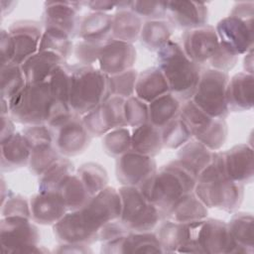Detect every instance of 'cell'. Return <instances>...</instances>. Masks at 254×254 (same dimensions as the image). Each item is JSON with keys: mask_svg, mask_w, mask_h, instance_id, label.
<instances>
[{"mask_svg": "<svg viewBox=\"0 0 254 254\" xmlns=\"http://www.w3.org/2000/svg\"><path fill=\"white\" fill-rule=\"evenodd\" d=\"M243 187L226 175L221 152H214L209 165L197 176L193 192L206 207L232 212L242 202Z\"/></svg>", "mask_w": 254, "mask_h": 254, "instance_id": "6da1fadb", "label": "cell"}, {"mask_svg": "<svg viewBox=\"0 0 254 254\" xmlns=\"http://www.w3.org/2000/svg\"><path fill=\"white\" fill-rule=\"evenodd\" d=\"M196 179L197 177L177 159L157 170L139 188L159 208L162 216L166 217L183 195L193 191Z\"/></svg>", "mask_w": 254, "mask_h": 254, "instance_id": "7a4b0ae2", "label": "cell"}, {"mask_svg": "<svg viewBox=\"0 0 254 254\" xmlns=\"http://www.w3.org/2000/svg\"><path fill=\"white\" fill-rule=\"evenodd\" d=\"M157 54L158 67L167 79L170 92L184 102L191 99L201 74L199 65L174 40L169 41Z\"/></svg>", "mask_w": 254, "mask_h": 254, "instance_id": "3957f363", "label": "cell"}, {"mask_svg": "<svg viewBox=\"0 0 254 254\" xmlns=\"http://www.w3.org/2000/svg\"><path fill=\"white\" fill-rule=\"evenodd\" d=\"M109 76L92 65H72L68 105L73 113L84 116L109 98Z\"/></svg>", "mask_w": 254, "mask_h": 254, "instance_id": "277c9868", "label": "cell"}, {"mask_svg": "<svg viewBox=\"0 0 254 254\" xmlns=\"http://www.w3.org/2000/svg\"><path fill=\"white\" fill-rule=\"evenodd\" d=\"M58 103L51 93L48 81L27 82L8 101L9 115L17 123L26 126L48 124Z\"/></svg>", "mask_w": 254, "mask_h": 254, "instance_id": "5b68a950", "label": "cell"}, {"mask_svg": "<svg viewBox=\"0 0 254 254\" xmlns=\"http://www.w3.org/2000/svg\"><path fill=\"white\" fill-rule=\"evenodd\" d=\"M177 252L240 253L229 233L227 223L207 217L188 223V239Z\"/></svg>", "mask_w": 254, "mask_h": 254, "instance_id": "8992f818", "label": "cell"}, {"mask_svg": "<svg viewBox=\"0 0 254 254\" xmlns=\"http://www.w3.org/2000/svg\"><path fill=\"white\" fill-rule=\"evenodd\" d=\"M44 29L41 23L32 20H19L9 29L1 31V65L13 64L21 65L28 58L39 51Z\"/></svg>", "mask_w": 254, "mask_h": 254, "instance_id": "52a82bcc", "label": "cell"}, {"mask_svg": "<svg viewBox=\"0 0 254 254\" xmlns=\"http://www.w3.org/2000/svg\"><path fill=\"white\" fill-rule=\"evenodd\" d=\"M122 209L119 220L131 232L152 231L162 214L139 187L121 186L118 190Z\"/></svg>", "mask_w": 254, "mask_h": 254, "instance_id": "ba28073f", "label": "cell"}, {"mask_svg": "<svg viewBox=\"0 0 254 254\" xmlns=\"http://www.w3.org/2000/svg\"><path fill=\"white\" fill-rule=\"evenodd\" d=\"M180 117L190 129L191 136L209 150L216 152L224 145L228 133L225 119L207 115L191 99L184 102Z\"/></svg>", "mask_w": 254, "mask_h": 254, "instance_id": "9c48e42d", "label": "cell"}, {"mask_svg": "<svg viewBox=\"0 0 254 254\" xmlns=\"http://www.w3.org/2000/svg\"><path fill=\"white\" fill-rule=\"evenodd\" d=\"M228 81L229 75L227 72L213 68L201 71L191 100L207 115L213 118L225 119L229 113L226 100Z\"/></svg>", "mask_w": 254, "mask_h": 254, "instance_id": "30bf717a", "label": "cell"}, {"mask_svg": "<svg viewBox=\"0 0 254 254\" xmlns=\"http://www.w3.org/2000/svg\"><path fill=\"white\" fill-rule=\"evenodd\" d=\"M1 249L4 253H41L40 232L32 219L25 216H5L0 221Z\"/></svg>", "mask_w": 254, "mask_h": 254, "instance_id": "8fae6325", "label": "cell"}, {"mask_svg": "<svg viewBox=\"0 0 254 254\" xmlns=\"http://www.w3.org/2000/svg\"><path fill=\"white\" fill-rule=\"evenodd\" d=\"M122 209L121 197L114 188L106 187L93 195L85 206L80 208L88 227L97 235L107 223L120 218Z\"/></svg>", "mask_w": 254, "mask_h": 254, "instance_id": "7c38bea8", "label": "cell"}, {"mask_svg": "<svg viewBox=\"0 0 254 254\" xmlns=\"http://www.w3.org/2000/svg\"><path fill=\"white\" fill-rule=\"evenodd\" d=\"M125 98L111 95L103 103L82 116V122L90 136H101L126 125Z\"/></svg>", "mask_w": 254, "mask_h": 254, "instance_id": "4fadbf2b", "label": "cell"}, {"mask_svg": "<svg viewBox=\"0 0 254 254\" xmlns=\"http://www.w3.org/2000/svg\"><path fill=\"white\" fill-rule=\"evenodd\" d=\"M215 31L219 43L234 55L239 57L253 50V19L229 15L216 24Z\"/></svg>", "mask_w": 254, "mask_h": 254, "instance_id": "5bb4252c", "label": "cell"}, {"mask_svg": "<svg viewBox=\"0 0 254 254\" xmlns=\"http://www.w3.org/2000/svg\"><path fill=\"white\" fill-rule=\"evenodd\" d=\"M52 130L57 150L66 158L83 153L90 143L91 136L80 116L75 113Z\"/></svg>", "mask_w": 254, "mask_h": 254, "instance_id": "9a60e30c", "label": "cell"}, {"mask_svg": "<svg viewBox=\"0 0 254 254\" xmlns=\"http://www.w3.org/2000/svg\"><path fill=\"white\" fill-rule=\"evenodd\" d=\"M157 171L153 157L129 150L116 158L115 174L122 186L141 187Z\"/></svg>", "mask_w": 254, "mask_h": 254, "instance_id": "2e32d148", "label": "cell"}, {"mask_svg": "<svg viewBox=\"0 0 254 254\" xmlns=\"http://www.w3.org/2000/svg\"><path fill=\"white\" fill-rule=\"evenodd\" d=\"M83 2L47 1L44 4L43 27H52L66 33L71 39L77 36L80 18L78 12Z\"/></svg>", "mask_w": 254, "mask_h": 254, "instance_id": "e0dca14e", "label": "cell"}, {"mask_svg": "<svg viewBox=\"0 0 254 254\" xmlns=\"http://www.w3.org/2000/svg\"><path fill=\"white\" fill-rule=\"evenodd\" d=\"M183 50L196 64L208 62L219 47L215 28L205 25L200 28L185 31L183 35Z\"/></svg>", "mask_w": 254, "mask_h": 254, "instance_id": "ac0fdd59", "label": "cell"}, {"mask_svg": "<svg viewBox=\"0 0 254 254\" xmlns=\"http://www.w3.org/2000/svg\"><path fill=\"white\" fill-rule=\"evenodd\" d=\"M136 61V50L132 44L110 38L103 43L98 59L99 69L111 76L131 69Z\"/></svg>", "mask_w": 254, "mask_h": 254, "instance_id": "d6986e66", "label": "cell"}, {"mask_svg": "<svg viewBox=\"0 0 254 254\" xmlns=\"http://www.w3.org/2000/svg\"><path fill=\"white\" fill-rule=\"evenodd\" d=\"M166 18L172 25L185 31L200 28L207 25V6L196 1H167Z\"/></svg>", "mask_w": 254, "mask_h": 254, "instance_id": "ffe728a7", "label": "cell"}, {"mask_svg": "<svg viewBox=\"0 0 254 254\" xmlns=\"http://www.w3.org/2000/svg\"><path fill=\"white\" fill-rule=\"evenodd\" d=\"M103 253H162L163 249L156 232H128L116 239L103 242Z\"/></svg>", "mask_w": 254, "mask_h": 254, "instance_id": "44dd1931", "label": "cell"}, {"mask_svg": "<svg viewBox=\"0 0 254 254\" xmlns=\"http://www.w3.org/2000/svg\"><path fill=\"white\" fill-rule=\"evenodd\" d=\"M53 229L61 243L88 245L97 240V235L88 227L80 209L67 211L53 225Z\"/></svg>", "mask_w": 254, "mask_h": 254, "instance_id": "7402d4cb", "label": "cell"}, {"mask_svg": "<svg viewBox=\"0 0 254 254\" xmlns=\"http://www.w3.org/2000/svg\"><path fill=\"white\" fill-rule=\"evenodd\" d=\"M226 175L237 184L244 186L253 180V149L247 144L235 145L221 152Z\"/></svg>", "mask_w": 254, "mask_h": 254, "instance_id": "603a6c76", "label": "cell"}, {"mask_svg": "<svg viewBox=\"0 0 254 254\" xmlns=\"http://www.w3.org/2000/svg\"><path fill=\"white\" fill-rule=\"evenodd\" d=\"M31 218L43 225H54L66 212L67 208L59 191H39L30 198Z\"/></svg>", "mask_w": 254, "mask_h": 254, "instance_id": "cb8c5ba5", "label": "cell"}, {"mask_svg": "<svg viewBox=\"0 0 254 254\" xmlns=\"http://www.w3.org/2000/svg\"><path fill=\"white\" fill-rule=\"evenodd\" d=\"M64 63L65 60L53 52L38 51L20 66L27 82L40 83L49 81L55 70Z\"/></svg>", "mask_w": 254, "mask_h": 254, "instance_id": "d4e9b609", "label": "cell"}, {"mask_svg": "<svg viewBox=\"0 0 254 254\" xmlns=\"http://www.w3.org/2000/svg\"><path fill=\"white\" fill-rule=\"evenodd\" d=\"M253 74L238 72L229 78L226 90V100L229 111L241 112L253 107Z\"/></svg>", "mask_w": 254, "mask_h": 254, "instance_id": "484cf974", "label": "cell"}, {"mask_svg": "<svg viewBox=\"0 0 254 254\" xmlns=\"http://www.w3.org/2000/svg\"><path fill=\"white\" fill-rule=\"evenodd\" d=\"M113 15L89 12L80 18L77 36L86 42L103 44L111 37Z\"/></svg>", "mask_w": 254, "mask_h": 254, "instance_id": "4316f807", "label": "cell"}, {"mask_svg": "<svg viewBox=\"0 0 254 254\" xmlns=\"http://www.w3.org/2000/svg\"><path fill=\"white\" fill-rule=\"evenodd\" d=\"M0 145L2 171H13L29 164L31 149L22 133L16 132Z\"/></svg>", "mask_w": 254, "mask_h": 254, "instance_id": "83f0119b", "label": "cell"}, {"mask_svg": "<svg viewBox=\"0 0 254 254\" xmlns=\"http://www.w3.org/2000/svg\"><path fill=\"white\" fill-rule=\"evenodd\" d=\"M170 92L169 84L158 66H152L138 73L135 95L146 103Z\"/></svg>", "mask_w": 254, "mask_h": 254, "instance_id": "f1b7e54d", "label": "cell"}, {"mask_svg": "<svg viewBox=\"0 0 254 254\" xmlns=\"http://www.w3.org/2000/svg\"><path fill=\"white\" fill-rule=\"evenodd\" d=\"M163 148L161 129L150 122L134 127L131 134V150L149 157H155Z\"/></svg>", "mask_w": 254, "mask_h": 254, "instance_id": "f546056e", "label": "cell"}, {"mask_svg": "<svg viewBox=\"0 0 254 254\" xmlns=\"http://www.w3.org/2000/svg\"><path fill=\"white\" fill-rule=\"evenodd\" d=\"M142 26V18L129 8L117 10L113 15L111 38L133 45L139 40Z\"/></svg>", "mask_w": 254, "mask_h": 254, "instance_id": "4dcf8cb0", "label": "cell"}, {"mask_svg": "<svg viewBox=\"0 0 254 254\" xmlns=\"http://www.w3.org/2000/svg\"><path fill=\"white\" fill-rule=\"evenodd\" d=\"M166 217L182 223L198 221L207 217V207L191 191L183 195L173 205Z\"/></svg>", "mask_w": 254, "mask_h": 254, "instance_id": "1f68e13d", "label": "cell"}, {"mask_svg": "<svg viewBox=\"0 0 254 254\" xmlns=\"http://www.w3.org/2000/svg\"><path fill=\"white\" fill-rule=\"evenodd\" d=\"M213 153V151L193 138L180 148L178 160L197 177L209 165Z\"/></svg>", "mask_w": 254, "mask_h": 254, "instance_id": "d6a6232c", "label": "cell"}, {"mask_svg": "<svg viewBox=\"0 0 254 254\" xmlns=\"http://www.w3.org/2000/svg\"><path fill=\"white\" fill-rule=\"evenodd\" d=\"M253 215L248 212L235 213L227 223L229 233L240 253H253L254 228Z\"/></svg>", "mask_w": 254, "mask_h": 254, "instance_id": "836d02e7", "label": "cell"}, {"mask_svg": "<svg viewBox=\"0 0 254 254\" xmlns=\"http://www.w3.org/2000/svg\"><path fill=\"white\" fill-rule=\"evenodd\" d=\"M181 100L169 92L148 104L149 122L159 129L165 127L169 122L180 115Z\"/></svg>", "mask_w": 254, "mask_h": 254, "instance_id": "e575fe53", "label": "cell"}, {"mask_svg": "<svg viewBox=\"0 0 254 254\" xmlns=\"http://www.w3.org/2000/svg\"><path fill=\"white\" fill-rule=\"evenodd\" d=\"M172 29L170 23L165 20H147L141 29L139 40L149 51H160L171 41Z\"/></svg>", "mask_w": 254, "mask_h": 254, "instance_id": "d590c367", "label": "cell"}, {"mask_svg": "<svg viewBox=\"0 0 254 254\" xmlns=\"http://www.w3.org/2000/svg\"><path fill=\"white\" fill-rule=\"evenodd\" d=\"M67 211L77 210L86 205L92 197L77 174L70 175L59 190Z\"/></svg>", "mask_w": 254, "mask_h": 254, "instance_id": "8d00e7d4", "label": "cell"}, {"mask_svg": "<svg viewBox=\"0 0 254 254\" xmlns=\"http://www.w3.org/2000/svg\"><path fill=\"white\" fill-rule=\"evenodd\" d=\"M156 234L163 252H177L188 239V223L168 219L160 224Z\"/></svg>", "mask_w": 254, "mask_h": 254, "instance_id": "74e56055", "label": "cell"}, {"mask_svg": "<svg viewBox=\"0 0 254 254\" xmlns=\"http://www.w3.org/2000/svg\"><path fill=\"white\" fill-rule=\"evenodd\" d=\"M74 167L66 157H61L39 180V191H59L64 182L73 174Z\"/></svg>", "mask_w": 254, "mask_h": 254, "instance_id": "f35d334b", "label": "cell"}, {"mask_svg": "<svg viewBox=\"0 0 254 254\" xmlns=\"http://www.w3.org/2000/svg\"><path fill=\"white\" fill-rule=\"evenodd\" d=\"M39 51H50L66 60L73 52V45L71 38L66 33L56 28L46 27L40 41Z\"/></svg>", "mask_w": 254, "mask_h": 254, "instance_id": "ab89813d", "label": "cell"}, {"mask_svg": "<svg viewBox=\"0 0 254 254\" xmlns=\"http://www.w3.org/2000/svg\"><path fill=\"white\" fill-rule=\"evenodd\" d=\"M76 174L86 187L91 196L95 195L97 192L107 187V172L101 165L97 163L89 162L82 164L78 168Z\"/></svg>", "mask_w": 254, "mask_h": 254, "instance_id": "60d3db41", "label": "cell"}, {"mask_svg": "<svg viewBox=\"0 0 254 254\" xmlns=\"http://www.w3.org/2000/svg\"><path fill=\"white\" fill-rule=\"evenodd\" d=\"M1 98L9 101L27 83L20 65L7 64L1 65Z\"/></svg>", "mask_w": 254, "mask_h": 254, "instance_id": "b9f144b4", "label": "cell"}, {"mask_svg": "<svg viewBox=\"0 0 254 254\" xmlns=\"http://www.w3.org/2000/svg\"><path fill=\"white\" fill-rule=\"evenodd\" d=\"M72 66L64 63L61 64L49 79V86L51 93L55 100L68 104L70 86H71Z\"/></svg>", "mask_w": 254, "mask_h": 254, "instance_id": "7bdbcfd3", "label": "cell"}, {"mask_svg": "<svg viewBox=\"0 0 254 254\" xmlns=\"http://www.w3.org/2000/svg\"><path fill=\"white\" fill-rule=\"evenodd\" d=\"M161 133L163 147L168 149H180L192 138L190 129L180 115L163 127Z\"/></svg>", "mask_w": 254, "mask_h": 254, "instance_id": "ee69618b", "label": "cell"}, {"mask_svg": "<svg viewBox=\"0 0 254 254\" xmlns=\"http://www.w3.org/2000/svg\"><path fill=\"white\" fill-rule=\"evenodd\" d=\"M102 147L105 153L118 158L131 150V133L126 126L116 128L106 133L102 138Z\"/></svg>", "mask_w": 254, "mask_h": 254, "instance_id": "f6af8a7d", "label": "cell"}, {"mask_svg": "<svg viewBox=\"0 0 254 254\" xmlns=\"http://www.w3.org/2000/svg\"><path fill=\"white\" fill-rule=\"evenodd\" d=\"M61 157L55 144L34 149L31 151L28 164L30 171L36 176H41Z\"/></svg>", "mask_w": 254, "mask_h": 254, "instance_id": "bcb514c9", "label": "cell"}, {"mask_svg": "<svg viewBox=\"0 0 254 254\" xmlns=\"http://www.w3.org/2000/svg\"><path fill=\"white\" fill-rule=\"evenodd\" d=\"M137 77L138 72L134 68L109 76L110 95L119 96L125 99L133 96L135 94Z\"/></svg>", "mask_w": 254, "mask_h": 254, "instance_id": "7dc6e473", "label": "cell"}, {"mask_svg": "<svg viewBox=\"0 0 254 254\" xmlns=\"http://www.w3.org/2000/svg\"><path fill=\"white\" fill-rule=\"evenodd\" d=\"M124 115L127 126L138 127L145 124L149 122L148 104L136 95H133L125 99Z\"/></svg>", "mask_w": 254, "mask_h": 254, "instance_id": "c3c4849f", "label": "cell"}, {"mask_svg": "<svg viewBox=\"0 0 254 254\" xmlns=\"http://www.w3.org/2000/svg\"><path fill=\"white\" fill-rule=\"evenodd\" d=\"M31 151L54 144V132L47 124L29 125L22 131Z\"/></svg>", "mask_w": 254, "mask_h": 254, "instance_id": "681fc988", "label": "cell"}, {"mask_svg": "<svg viewBox=\"0 0 254 254\" xmlns=\"http://www.w3.org/2000/svg\"><path fill=\"white\" fill-rule=\"evenodd\" d=\"M1 216H25L31 218L30 202L22 195L8 191L7 197L1 200Z\"/></svg>", "mask_w": 254, "mask_h": 254, "instance_id": "f907efd6", "label": "cell"}, {"mask_svg": "<svg viewBox=\"0 0 254 254\" xmlns=\"http://www.w3.org/2000/svg\"><path fill=\"white\" fill-rule=\"evenodd\" d=\"M132 12L148 20H164L166 18V1H131Z\"/></svg>", "mask_w": 254, "mask_h": 254, "instance_id": "816d5d0a", "label": "cell"}, {"mask_svg": "<svg viewBox=\"0 0 254 254\" xmlns=\"http://www.w3.org/2000/svg\"><path fill=\"white\" fill-rule=\"evenodd\" d=\"M103 44L91 43L80 40L73 47V54L79 64L92 65L94 63L98 62L101 47Z\"/></svg>", "mask_w": 254, "mask_h": 254, "instance_id": "f5cc1de1", "label": "cell"}, {"mask_svg": "<svg viewBox=\"0 0 254 254\" xmlns=\"http://www.w3.org/2000/svg\"><path fill=\"white\" fill-rule=\"evenodd\" d=\"M238 61V56L234 55L226 48H224L220 43L219 47L208 61L210 66L213 69L227 72L228 70L232 69Z\"/></svg>", "mask_w": 254, "mask_h": 254, "instance_id": "db71d44e", "label": "cell"}, {"mask_svg": "<svg viewBox=\"0 0 254 254\" xmlns=\"http://www.w3.org/2000/svg\"><path fill=\"white\" fill-rule=\"evenodd\" d=\"M231 16L241 19L252 20L254 16V3L253 2H237L232 7L230 12Z\"/></svg>", "mask_w": 254, "mask_h": 254, "instance_id": "11a10c76", "label": "cell"}, {"mask_svg": "<svg viewBox=\"0 0 254 254\" xmlns=\"http://www.w3.org/2000/svg\"><path fill=\"white\" fill-rule=\"evenodd\" d=\"M14 120L10 117V115H1V142H4L8 138H10L13 134H15Z\"/></svg>", "mask_w": 254, "mask_h": 254, "instance_id": "9f6ffc18", "label": "cell"}, {"mask_svg": "<svg viewBox=\"0 0 254 254\" xmlns=\"http://www.w3.org/2000/svg\"><path fill=\"white\" fill-rule=\"evenodd\" d=\"M83 3L89 7L91 12H102V13H107L108 11H111L112 9L116 8V5H117V2H111V1H87Z\"/></svg>", "mask_w": 254, "mask_h": 254, "instance_id": "6f0895ef", "label": "cell"}, {"mask_svg": "<svg viewBox=\"0 0 254 254\" xmlns=\"http://www.w3.org/2000/svg\"><path fill=\"white\" fill-rule=\"evenodd\" d=\"M61 249L56 250L60 253H86L91 252L86 244H71V243H62L60 245Z\"/></svg>", "mask_w": 254, "mask_h": 254, "instance_id": "680465c9", "label": "cell"}, {"mask_svg": "<svg viewBox=\"0 0 254 254\" xmlns=\"http://www.w3.org/2000/svg\"><path fill=\"white\" fill-rule=\"evenodd\" d=\"M243 66H244L245 72L253 74V50H250L245 54Z\"/></svg>", "mask_w": 254, "mask_h": 254, "instance_id": "91938a15", "label": "cell"}]
</instances>
